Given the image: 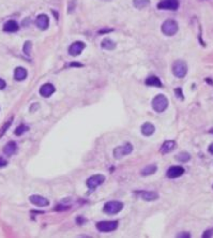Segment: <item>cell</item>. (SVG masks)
Wrapping results in <instances>:
<instances>
[{
	"mask_svg": "<svg viewBox=\"0 0 213 238\" xmlns=\"http://www.w3.org/2000/svg\"><path fill=\"white\" fill-rule=\"evenodd\" d=\"M118 227V221H101L96 223V229L102 233H109L116 231Z\"/></svg>",
	"mask_w": 213,
	"mask_h": 238,
	"instance_id": "5b68a950",
	"label": "cell"
},
{
	"mask_svg": "<svg viewBox=\"0 0 213 238\" xmlns=\"http://www.w3.org/2000/svg\"><path fill=\"white\" fill-rule=\"evenodd\" d=\"M145 84L150 87H159V88H162V87H163V84H162L161 79L156 76H149L148 79H146Z\"/></svg>",
	"mask_w": 213,
	"mask_h": 238,
	"instance_id": "2e32d148",
	"label": "cell"
},
{
	"mask_svg": "<svg viewBox=\"0 0 213 238\" xmlns=\"http://www.w3.org/2000/svg\"><path fill=\"white\" fill-rule=\"evenodd\" d=\"M162 31H163L164 35L171 37V36L176 35L177 31H178V24L174 19H167L162 25Z\"/></svg>",
	"mask_w": 213,
	"mask_h": 238,
	"instance_id": "3957f363",
	"label": "cell"
},
{
	"mask_svg": "<svg viewBox=\"0 0 213 238\" xmlns=\"http://www.w3.org/2000/svg\"><path fill=\"white\" fill-rule=\"evenodd\" d=\"M31 42L30 41H27V42L24 44V47H23V50L24 53H25V55L27 56H30V53H31Z\"/></svg>",
	"mask_w": 213,
	"mask_h": 238,
	"instance_id": "484cf974",
	"label": "cell"
},
{
	"mask_svg": "<svg viewBox=\"0 0 213 238\" xmlns=\"http://www.w3.org/2000/svg\"><path fill=\"white\" fill-rule=\"evenodd\" d=\"M123 208V204L118 201H111L108 202L104 205V212L108 213V215H116V213L120 212Z\"/></svg>",
	"mask_w": 213,
	"mask_h": 238,
	"instance_id": "277c9868",
	"label": "cell"
},
{
	"mask_svg": "<svg viewBox=\"0 0 213 238\" xmlns=\"http://www.w3.org/2000/svg\"><path fill=\"white\" fill-rule=\"evenodd\" d=\"M16 151H17V144L15 142H9L3 148V152L7 156H12Z\"/></svg>",
	"mask_w": 213,
	"mask_h": 238,
	"instance_id": "ac0fdd59",
	"label": "cell"
},
{
	"mask_svg": "<svg viewBox=\"0 0 213 238\" xmlns=\"http://www.w3.org/2000/svg\"><path fill=\"white\" fill-rule=\"evenodd\" d=\"M209 152H210V154H212V155H213V143H212V144L209 146Z\"/></svg>",
	"mask_w": 213,
	"mask_h": 238,
	"instance_id": "d6a6232c",
	"label": "cell"
},
{
	"mask_svg": "<svg viewBox=\"0 0 213 238\" xmlns=\"http://www.w3.org/2000/svg\"><path fill=\"white\" fill-rule=\"evenodd\" d=\"M6 82L3 81L2 79H0V90H2V89H4L6 88Z\"/></svg>",
	"mask_w": 213,
	"mask_h": 238,
	"instance_id": "f546056e",
	"label": "cell"
},
{
	"mask_svg": "<svg viewBox=\"0 0 213 238\" xmlns=\"http://www.w3.org/2000/svg\"><path fill=\"white\" fill-rule=\"evenodd\" d=\"M210 132H211V133H213V129H212V130H210Z\"/></svg>",
	"mask_w": 213,
	"mask_h": 238,
	"instance_id": "8d00e7d4",
	"label": "cell"
},
{
	"mask_svg": "<svg viewBox=\"0 0 213 238\" xmlns=\"http://www.w3.org/2000/svg\"><path fill=\"white\" fill-rule=\"evenodd\" d=\"M175 92H176V93H178V97H179V98H180V99H183V97H182V92H181V89H180V88L176 89Z\"/></svg>",
	"mask_w": 213,
	"mask_h": 238,
	"instance_id": "4dcf8cb0",
	"label": "cell"
},
{
	"mask_svg": "<svg viewBox=\"0 0 213 238\" xmlns=\"http://www.w3.org/2000/svg\"><path fill=\"white\" fill-rule=\"evenodd\" d=\"M7 163H8V162H7L6 160L3 159V158H1V157H0V167H3V166H6V165H7Z\"/></svg>",
	"mask_w": 213,
	"mask_h": 238,
	"instance_id": "f1b7e54d",
	"label": "cell"
},
{
	"mask_svg": "<svg viewBox=\"0 0 213 238\" xmlns=\"http://www.w3.org/2000/svg\"><path fill=\"white\" fill-rule=\"evenodd\" d=\"M86 47V44L84 42H81V41H77V42H74L73 44H71V46L69 47V54L73 57H76L81 54L84 50V48Z\"/></svg>",
	"mask_w": 213,
	"mask_h": 238,
	"instance_id": "30bf717a",
	"label": "cell"
},
{
	"mask_svg": "<svg viewBox=\"0 0 213 238\" xmlns=\"http://www.w3.org/2000/svg\"><path fill=\"white\" fill-rule=\"evenodd\" d=\"M12 120H13V118L10 119V120L8 121V122L6 123V126H3V128H2V130H1V133H0V137H1L2 135H3L4 133L7 132V129H8V128L10 127V125H11V121H12Z\"/></svg>",
	"mask_w": 213,
	"mask_h": 238,
	"instance_id": "4316f807",
	"label": "cell"
},
{
	"mask_svg": "<svg viewBox=\"0 0 213 238\" xmlns=\"http://www.w3.org/2000/svg\"><path fill=\"white\" fill-rule=\"evenodd\" d=\"M28 130H29V127H28V126H26V125H21V126H19V127L16 128V130H15V134H16V135H23L24 133H26Z\"/></svg>",
	"mask_w": 213,
	"mask_h": 238,
	"instance_id": "d4e9b609",
	"label": "cell"
},
{
	"mask_svg": "<svg viewBox=\"0 0 213 238\" xmlns=\"http://www.w3.org/2000/svg\"><path fill=\"white\" fill-rule=\"evenodd\" d=\"M133 3H134V7L138 10L145 9L150 4V0H133Z\"/></svg>",
	"mask_w": 213,
	"mask_h": 238,
	"instance_id": "603a6c76",
	"label": "cell"
},
{
	"mask_svg": "<svg viewBox=\"0 0 213 238\" xmlns=\"http://www.w3.org/2000/svg\"><path fill=\"white\" fill-rule=\"evenodd\" d=\"M191 159V156L190 154H188V152H180V154L177 156V160L180 162H188V160Z\"/></svg>",
	"mask_w": 213,
	"mask_h": 238,
	"instance_id": "cb8c5ba5",
	"label": "cell"
},
{
	"mask_svg": "<svg viewBox=\"0 0 213 238\" xmlns=\"http://www.w3.org/2000/svg\"><path fill=\"white\" fill-rule=\"evenodd\" d=\"M18 24L15 21H8L3 25V30L6 32H16L18 30Z\"/></svg>",
	"mask_w": 213,
	"mask_h": 238,
	"instance_id": "e0dca14e",
	"label": "cell"
},
{
	"mask_svg": "<svg viewBox=\"0 0 213 238\" xmlns=\"http://www.w3.org/2000/svg\"><path fill=\"white\" fill-rule=\"evenodd\" d=\"M178 237H190L188 234H182V235H178Z\"/></svg>",
	"mask_w": 213,
	"mask_h": 238,
	"instance_id": "e575fe53",
	"label": "cell"
},
{
	"mask_svg": "<svg viewBox=\"0 0 213 238\" xmlns=\"http://www.w3.org/2000/svg\"><path fill=\"white\" fill-rule=\"evenodd\" d=\"M179 8L178 0H161L158 3V9L160 10H177Z\"/></svg>",
	"mask_w": 213,
	"mask_h": 238,
	"instance_id": "ba28073f",
	"label": "cell"
},
{
	"mask_svg": "<svg viewBox=\"0 0 213 238\" xmlns=\"http://www.w3.org/2000/svg\"><path fill=\"white\" fill-rule=\"evenodd\" d=\"M206 81H207L208 83H209V84H211V85L213 84V83H212V81H211V79H206Z\"/></svg>",
	"mask_w": 213,
	"mask_h": 238,
	"instance_id": "d590c367",
	"label": "cell"
},
{
	"mask_svg": "<svg viewBox=\"0 0 213 238\" xmlns=\"http://www.w3.org/2000/svg\"><path fill=\"white\" fill-rule=\"evenodd\" d=\"M103 1H110V0H103Z\"/></svg>",
	"mask_w": 213,
	"mask_h": 238,
	"instance_id": "74e56055",
	"label": "cell"
},
{
	"mask_svg": "<svg viewBox=\"0 0 213 238\" xmlns=\"http://www.w3.org/2000/svg\"><path fill=\"white\" fill-rule=\"evenodd\" d=\"M26 77H27V70L21 67L16 68L15 71H14V79H15L16 81L21 82V81H24Z\"/></svg>",
	"mask_w": 213,
	"mask_h": 238,
	"instance_id": "9a60e30c",
	"label": "cell"
},
{
	"mask_svg": "<svg viewBox=\"0 0 213 238\" xmlns=\"http://www.w3.org/2000/svg\"><path fill=\"white\" fill-rule=\"evenodd\" d=\"M70 65H71V67H83V64H71Z\"/></svg>",
	"mask_w": 213,
	"mask_h": 238,
	"instance_id": "836d02e7",
	"label": "cell"
},
{
	"mask_svg": "<svg viewBox=\"0 0 213 238\" xmlns=\"http://www.w3.org/2000/svg\"><path fill=\"white\" fill-rule=\"evenodd\" d=\"M168 106V99L164 94H158L152 100V107L156 113H163Z\"/></svg>",
	"mask_w": 213,
	"mask_h": 238,
	"instance_id": "6da1fadb",
	"label": "cell"
},
{
	"mask_svg": "<svg viewBox=\"0 0 213 238\" xmlns=\"http://www.w3.org/2000/svg\"><path fill=\"white\" fill-rule=\"evenodd\" d=\"M104 181H105V176L102 174H98V175H93L90 178L87 179V187H88L90 190H94L98 186H101Z\"/></svg>",
	"mask_w": 213,
	"mask_h": 238,
	"instance_id": "52a82bcc",
	"label": "cell"
},
{
	"mask_svg": "<svg viewBox=\"0 0 213 238\" xmlns=\"http://www.w3.org/2000/svg\"><path fill=\"white\" fill-rule=\"evenodd\" d=\"M154 131H155V128H154V126L150 122H146L141 126V133L144 135H146V136L152 135L154 133Z\"/></svg>",
	"mask_w": 213,
	"mask_h": 238,
	"instance_id": "ffe728a7",
	"label": "cell"
},
{
	"mask_svg": "<svg viewBox=\"0 0 213 238\" xmlns=\"http://www.w3.org/2000/svg\"><path fill=\"white\" fill-rule=\"evenodd\" d=\"M176 147V142L175 140H166L161 147V152L162 154H168V152L173 151Z\"/></svg>",
	"mask_w": 213,
	"mask_h": 238,
	"instance_id": "d6986e66",
	"label": "cell"
},
{
	"mask_svg": "<svg viewBox=\"0 0 213 238\" xmlns=\"http://www.w3.org/2000/svg\"><path fill=\"white\" fill-rule=\"evenodd\" d=\"M135 195L147 202H152L159 198V194L154 191H136Z\"/></svg>",
	"mask_w": 213,
	"mask_h": 238,
	"instance_id": "9c48e42d",
	"label": "cell"
},
{
	"mask_svg": "<svg viewBox=\"0 0 213 238\" xmlns=\"http://www.w3.org/2000/svg\"><path fill=\"white\" fill-rule=\"evenodd\" d=\"M173 73L178 79H183L188 73V65L182 60H177L173 64Z\"/></svg>",
	"mask_w": 213,
	"mask_h": 238,
	"instance_id": "7a4b0ae2",
	"label": "cell"
},
{
	"mask_svg": "<svg viewBox=\"0 0 213 238\" xmlns=\"http://www.w3.org/2000/svg\"><path fill=\"white\" fill-rule=\"evenodd\" d=\"M184 172L185 171L182 166H171L169 167V169L167 171L166 175L168 178L174 179V178H178V177L182 176V175L184 174Z\"/></svg>",
	"mask_w": 213,
	"mask_h": 238,
	"instance_id": "7c38bea8",
	"label": "cell"
},
{
	"mask_svg": "<svg viewBox=\"0 0 213 238\" xmlns=\"http://www.w3.org/2000/svg\"><path fill=\"white\" fill-rule=\"evenodd\" d=\"M55 90L56 89H55L54 85L47 83V84H44L40 88V94L42 97H44V98H48V97H50L53 93H54Z\"/></svg>",
	"mask_w": 213,
	"mask_h": 238,
	"instance_id": "5bb4252c",
	"label": "cell"
},
{
	"mask_svg": "<svg viewBox=\"0 0 213 238\" xmlns=\"http://www.w3.org/2000/svg\"><path fill=\"white\" fill-rule=\"evenodd\" d=\"M101 45H102L104 50H113L116 48V43L113 42V40H110V39H104L102 43H101Z\"/></svg>",
	"mask_w": 213,
	"mask_h": 238,
	"instance_id": "44dd1931",
	"label": "cell"
},
{
	"mask_svg": "<svg viewBox=\"0 0 213 238\" xmlns=\"http://www.w3.org/2000/svg\"><path fill=\"white\" fill-rule=\"evenodd\" d=\"M35 25L42 30H46L49 26V18L46 14H40L35 19Z\"/></svg>",
	"mask_w": 213,
	"mask_h": 238,
	"instance_id": "4fadbf2b",
	"label": "cell"
},
{
	"mask_svg": "<svg viewBox=\"0 0 213 238\" xmlns=\"http://www.w3.org/2000/svg\"><path fill=\"white\" fill-rule=\"evenodd\" d=\"M113 31V29H105V30H100V33H103V32H110Z\"/></svg>",
	"mask_w": 213,
	"mask_h": 238,
	"instance_id": "1f68e13d",
	"label": "cell"
},
{
	"mask_svg": "<svg viewBox=\"0 0 213 238\" xmlns=\"http://www.w3.org/2000/svg\"><path fill=\"white\" fill-rule=\"evenodd\" d=\"M133 151V146L130 143H127V144L122 145V146L117 147L115 150H113V158L115 159H121L124 156H127L131 152Z\"/></svg>",
	"mask_w": 213,
	"mask_h": 238,
	"instance_id": "8992f818",
	"label": "cell"
},
{
	"mask_svg": "<svg viewBox=\"0 0 213 238\" xmlns=\"http://www.w3.org/2000/svg\"><path fill=\"white\" fill-rule=\"evenodd\" d=\"M156 169H158L156 165L150 164V165H148V166H146L144 169H142V171H141V175H144V176H149V175H152V174L155 173Z\"/></svg>",
	"mask_w": 213,
	"mask_h": 238,
	"instance_id": "7402d4cb",
	"label": "cell"
},
{
	"mask_svg": "<svg viewBox=\"0 0 213 238\" xmlns=\"http://www.w3.org/2000/svg\"><path fill=\"white\" fill-rule=\"evenodd\" d=\"M31 203L35 206H40V207H44V206H48L49 205V201L47 200L46 198L44 196H41V195H38V194H33L29 198Z\"/></svg>",
	"mask_w": 213,
	"mask_h": 238,
	"instance_id": "8fae6325",
	"label": "cell"
},
{
	"mask_svg": "<svg viewBox=\"0 0 213 238\" xmlns=\"http://www.w3.org/2000/svg\"><path fill=\"white\" fill-rule=\"evenodd\" d=\"M213 235V230H208L206 231V232L204 233V235H202V237L207 238V237H211Z\"/></svg>",
	"mask_w": 213,
	"mask_h": 238,
	"instance_id": "83f0119b",
	"label": "cell"
}]
</instances>
